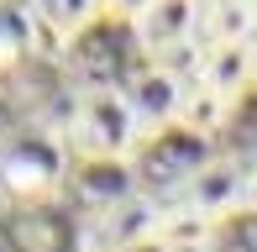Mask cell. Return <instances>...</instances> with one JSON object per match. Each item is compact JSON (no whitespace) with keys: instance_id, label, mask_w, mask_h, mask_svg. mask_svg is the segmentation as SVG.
<instances>
[{"instance_id":"cell-2","label":"cell","mask_w":257,"mask_h":252,"mask_svg":"<svg viewBox=\"0 0 257 252\" xmlns=\"http://www.w3.org/2000/svg\"><path fill=\"white\" fill-rule=\"evenodd\" d=\"M252 84H257V53L252 48H210V58H205V89H215L220 100L236 105Z\"/></svg>"},{"instance_id":"cell-1","label":"cell","mask_w":257,"mask_h":252,"mask_svg":"<svg viewBox=\"0 0 257 252\" xmlns=\"http://www.w3.org/2000/svg\"><path fill=\"white\" fill-rule=\"evenodd\" d=\"M179 205L210 215V221L247 210V163L241 158H205L200 168H189L179 179Z\"/></svg>"},{"instance_id":"cell-6","label":"cell","mask_w":257,"mask_h":252,"mask_svg":"<svg viewBox=\"0 0 257 252\" xmlns=\"http://www.w3.org/2000/svg\"><path fill=\"white\" fill-rule=\"evenodd\" d=\"M252 53H257V48H252Z\"/></svg>"},{"instance_id":"cell-5","label":"cell","mask_w":257,"mask_h":252,"mask_svg":"<svg viewBox=\"0 0 257 252\" xmlns=\"http://www.w3.org/2000/svg\"><path fill=\"white\" fill-rule=\"evenodd\" d=\"M231 110H236V105H231V100H220L215 95V89H189V95H184V110H179V121L184 126H189V132H215V126H226L231 121Z\"/></svg>"},{"instance_id":"cell-4","label":"cell","mask_w":257,"mask_h":252,"mask_svg":"<svg viewBox=\"0 0 257 252\" xmlns=\"http://www.w3.org/2000/svg\"><path fill=\"white\" fill-rule=\"evenodd\" d=\"M158 236L173 252H210V247H215V221L200 215V210H189V205H179V210L163 215V231Z\"/></svg>"},{"instance_id":"cell-3","label":"cell","mask_w":257,"mask_h":252,"mask_svg":"<svg viewBox=\"0 0 257 252\" xmlns=\"http://www.w3.org/2000/svg\"><path fill=\"white\" fill-rule=\"evenodd\" d=\"M179 110H184L179 79H168V74L153 63V68L142 74V84L132 89V116L147 121V126H163V121H179Z\"/></svg>"}]
</instances>
